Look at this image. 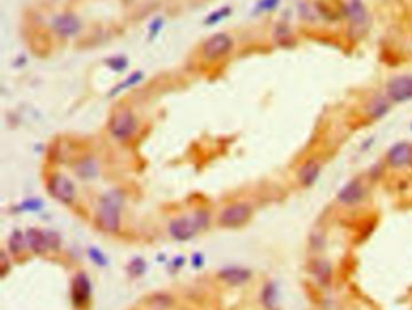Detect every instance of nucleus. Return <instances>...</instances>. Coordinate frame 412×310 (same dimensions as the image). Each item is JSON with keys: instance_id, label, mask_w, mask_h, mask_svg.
I'll use <instances>...</instances> for the list:
<instances>
[{"instance_id": "obj_1", "label": "nucleus", "mask_w": 412, "mask_h": 310, "mask_svg": "<svg viewBox=\"0 0 412 310\" xmlns=\"http://www.w3.org/2000/svg\"><path fill=\"white\" fill-rule=\"evenodd\" d=\"M98 224L107 232H115L120 224V197L110 193L103 198L98 208Z\"/></svg>"}, {"instance_id": "obj_2", "label": "nucleus", "mask_w": 412, "mask_h": 310, "mask_svg": "<svg viewBox=\"0 0 412 310\" xmlns=\"http://www.w3.org/2000/svg\"><path fill=\"white\" fill-rule=\"evenodd\" d=\"M387 96L395 103L412 99V76L401 75L392 78L387 84Z\"/></svg>"}, {"instance_id": "obj_3", "label": "nucleus", "mask_w": 412, "mask_h": 310, "mask_svg": "<svg viewBox=\"0 0 412 310\" xmlns=\"http://www.w3.org/2000/svg\"><path fill=\"white\" fill-rule=\"evenodd\" d=\"M135 130V120L129 111H120L114 116L110 124V130L117 139H127Z\"/></svg>"}, {"instance_id": "obj_4", "label": "nucleus", "mask_w": 412, "mask_h": 310, "mask_svg": "<svg viewBox=\"0 0 412 310\" xmlns=\"http://www.w3.org/2000/svg\"><path fill=\"white\" fill-rule=\"evenodd\" d=\"M252 215V209L247 204H235L226 208L220 216V224L225 227L242 226L249 220Z\"/></svg>"}, {"instance_id": "obj_5", "label": "nucleus", "mask_w": 412, "mask_h": 310, "mask_svg": "<svg viewBox=\"0 0 412 310\" xmlns=\"http://www.w3.org/2000/svg\"><path fill=\"white\" fill-rule=\"evenodd\" d=\"M232 40L226 34H216L205 42L203 45V54L210 60H217V58L225 56L231 50Z\"/></svg>"}, {"instance_id": "obj_6", "label": "nucleus", "mask_w": 412, "mask_h": 310, "mask_svg": "<svg viewBox=\"0 0 412 310\" xmlns=\"http://www.w3.org/2000/svg\"><path fill=\"white\" fill-rule=\"evenodd\" d=\"M49 190L56 200L62 202V203L68 204L74 200V185H73L72 181L68 180L66 176L56 175V176L52 178V179L50 180Z\"/></svg>"}, {"instance_id": "obj_7", "label": "nucleus", "mask_w": 412, "mask_h": 310, "mask_svg": "<svg viewBox=\"0 0 412 310\" xmlns=\"http://www.w3.org/2000/svg\"><path fill=\"white\" fill-rule=\"evenodd\" d=\"M364 196L365 190L360 181L352 180L340 190V192L337 193V200L345 206H355L363 200Z\"/></svg>"}, {"instance_id": "obj_8", "label": "nucleus", "mask_w": 412, "mask_h": 310, "mask_svg": "<svg viewBox=\"0 0 412 310\" xmlns=\"http://www.w3.org/2000/svg\"><path fill=\"white\" fill-rule=\"evenodd\" d=\"M311 274L316 278V280L323 288H326L331 284L332 280V268L331 264L325 260L316 258L310 264Z\"/></svg>"}, {"instance_id": "obj_9", "label": "nucleus", "mask_w": 412, "mask_h": 310, "mask_svg": "<svg viewBox=\"0 0 412 310\" xmlns=\"http://www.w3.org/2000/svg\"><path fill=\"white\" fill-rule=\"evenodd\" d=\"M320 174V166L316 160H308L300 166L297 178L304 187H311L318 180Z\"/></svg>"}, {"instance_id": "obj_10", "label": "nucleus", "mask_w": 412, "mask_h": 310, "mask_svg": "<svg viewBox=\"0 0 412 310\" xmlns=\"http://www.w3.org/2000/svg\"><path fill=\"white\" fill-rule=\"evenodd\" d=\"M410 154L411 146L407 142H399V144H395L388 151V162H389L390 166H395V168L404 166L405 164H408Z\"/></svg>"}, {"instance_id": "obj_11", "label": "nucleus", "mask_w": 412, "mask_h": 310, "mask_svg": "<svg viewBox=\"0 0 412 310\" xmlns=\"http://www.w3.org/2000/svg\"><path fill=\"white\" fill-rule=\"evenodd\" d=\"M197 228L198 226L193 221L187 220V218H178L170 224V233L179 240H186L195 234Z\"/></svg>"}, {"instance_id": "obj_12", "label": "nucleus", "mask_w": 412, "mask_h": 310, "mask_svg": "<svg viewBox=\"0 0 412 310\" xmlns=\"http://www.w3.org/2000/svg\"><path fill=\"white\" fill-rule=\"evenodd\" d=\"M54 29L56 33L62 36H69L79 30V21L74 16L64 14V16H60L55 20Z\"/></svg>"}, {"instance_id": "obj_13", "label": "nucleus", "mask_w": 412, "mask_h": 310, "mask_svg": "<svg viewBox=\"0 0 412 310\" xmlns=\"http://www.w3.org/2000/svg\"><path fill=\"white\" fill-rule=\"evenodd\" d=\"M90 296V284L88 279L84 274H79L75 278L74 285H73V297L76 306H81L87 300Z\"/></svg>"}, {"instance_id": "obj_14", "label": "nucleus", "mask_w": 412, "mask_h": 310, "mask_svg": "<svg viewBox=\"0 0 412 310\" xmlns=\"http://www.w3.org/2000/svg\"><path fill=\"white\" fill-rule=\"evenodd\" d=\"M261 300L266 310H277L278 288L273 282H267L261 292Z\"/></svg>"}, {"instance_id": "obj_15", "label": "nucleus", "mask_w": 412, "mask_h": 310, "mask_svg": "<svg viewBox=\"0 0 412 310\" xmlns=\"http://www.w3.org/2000/svg\"><path fill=\"white\" fill-rule=\"evenodd\" d=\"M389 110V104L382 96H375L366 105V112L371 118H379Z\"/></svg>"}, {"instance_id": "obj_16", "label": "nucleus", "mask_w": 412, "mask_h": 310, "mask_svg": "<svg viewBox=\"0 0 412 310\" xmlns=\"http://www.w3.org/2000/svg\"><path fill=\"white\" fill-rule=\"evenodd\" d=\"M223 278L231 284H243L250 278V272L243 268H229L224 272Z\"/></svg>"}, {"instance_id": "obj_17", "label": "nucleus", "mask_w": 412, "mask_h": 310, "mask_svg": "<svg viewBox=\"0 0 412 310\" xmlns=\"http://www.w3.org/2000/svg\"><path fill=\"white\" fill-rule=\"evenodd\" d=\"M349 18L355 23H361L365 20V10L360 0H351L347 6Z\"/></svg>"}, {"instance_id": "obj_18", "label": "nucleus", "mask_w": 412, "mask_h": 310, "mask_svg": "<svg viewBox=\"0 0 412 310\" xmlns=\"http://www.w3.org/2000/svg\"><path fill=\"white\" fill-rule=\"evenodd\" d=\"M29 236V239H31V246L34 248L37 252H41V251H44L46 248V240H45V236L41 234L40 232H38V230H31V232L28 233Z\"/></svg>"}, {"instance_id": "obj_19", "label": "nucleus", "mask_w": 412, "mask_h": 310, "mask_svg": "<svg viewBox=\"0 0 412 310\" xmlns=\"http://www.w3.org/2000/svg\"><path fill=\"white\" fill-rule=\"evenodd\" d=\"M229 14V8H225V10H220V11H218L217 14H212V16L210 17V20H208V23H214V22H217V21H219L220 18H224V16H226V14Z\"/></svg>"}, {"instance_id": "obj_20", "label": "nucleus", "mask_w": 412, "mask_h": 310, "mask_svg": "<svg viewBox=\"0 0 412 310\" xmlns=\"http://www.w3.org/2000/svg\"><path fill=\"white\" fill-rule=\"evenodd\" d=\"M311 246L313 248H323V238L322 236L319 234H314L312 236V242H311Z\"/></svg>"}, {"instance_id": "obj_21", "label": "nucleus", "mask_w": 412, "mask_h": 310, "mask_svg": "<svg viewBox=\"0 0 412 310\" xmlns=\"http://www.w3.org/2000/svg\"><path fill=\"white\" fill-rule=\"evenodd\" d=\"M408 164L412 166V146H411V154H410V160H408Z\"/></svg>"}]
</instances>
